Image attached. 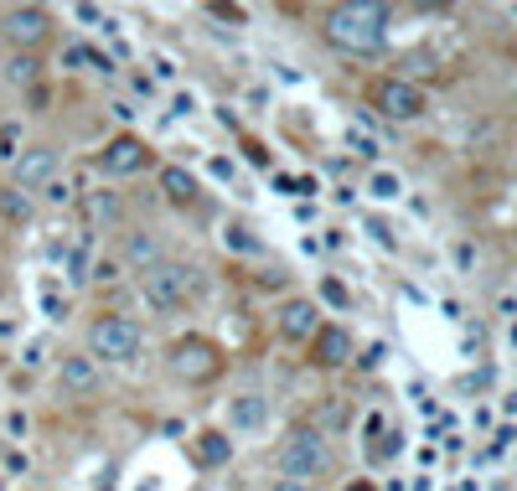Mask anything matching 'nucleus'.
Segmentation results:
<instances>
[{
	"label": "nucleus",
	"mask_w": 517,
	"mask_h": 491,
	"mask_svg": "<svg viewBox=\"0 0 517 491\" xmlns=\"http://www.w3.org/2000/svg\"><path fill=\"white\" fill-rule=\"evenodd\" d=\"M47 32H52V16L42 6H6V11H0V37H6L16 52L42 47Z\"/></svg>",
	"instance_id": "20e7f679"
},
{
	"label": "nucleus",
	"mask_w": 517,
	"mask_h": 491,
	"mask_svg": "<svg viewBox=\"0 0 517 491\" xmlns=\"http://www.w3.org/2000/svg\"><path fill=\"white\" fill-rule=\"evenodd\" d=\"M171 114H197V94H187V88H181V94L171 99Z\"/></svg>",
	"instance_id": "cd10ccee"
},
{
	"label": "nucleus",
	"mask_w": 517,
	"mask_h": 491,
	"mask_svg": "<svg viewBox=\"0 0 517 491\" xmlns=\"http://www.w3.org/2000/svg\"><path fill=\"white\" fill-rule=\"evenodd\" d=\"M63 63L83 73V68H88V47H83V42H73V47H63Z\"/></svg>",
	"instance_id": "a878e982"
},
{
	"label": "nucleus",
	"mask_w": 517,
	"mask_h": 491,
	"mask_svg": "<svg viewBox=\"0 0 517 491\" xmlns=\"http://www.w3.org/2000/svg\"><path fill=\"white\" fill-rule=\"evenodd\" d=\"M42 192H47V202H52V207H63V202H73V187H68L63 176H57L52 187H42Z\"/></svg>",
	"instance_id": "b1692460"
},
{
	"label": "nucleus",
	"mask_w": 517,
	"mask_h": 491,
	"mask_svg": "<svg viewBox=\"0 0 517 491\" xmlns=\"http://www.w3.org/2000/svg\"><path fill=\"white\" fill-rule=\"evenodd\" d=\"M275 466H280V481H300V486H311L331 471V445L321 429H290L280 455H275Z\"/></svg>",
	"instance_id": "f03ea898"
},
{
	"label": "nucleus",
	"mask_w": 517,
	"mask_h": 491,
	"mask_svg": "<svg viewBox=\"0 0 517 491\" xmlns=\"http://www.w3.org/2000/svg\"><path fill=\"white\" fill-rule=\"evenodd\" d=\"M99 166H104L109 176H140V171L150 166V150H145L135 135H119V140H109V145H104Z\"/></svg>",
	"instance_id": "1a4fd4ad"
},
{
	"label": "nucleus",
	"mask_w": 517,
	"mask_h": 491,
	"mask_svg": "<svg viewBox=\"0 0 517 491\" xmlns=\"http://www.w3.org/2000/svg\"><path fill=\"white\" fill-rule=\"evenodd\" d=\"M228 243H233V249H254V243H249V228H238V223L228 228Z\"/></svg>",
	"instance_id": "c756f323"
},
{
	"label": "nucleus",
	"mask_w": 517,
	"mask_h": 491,
	"mask_svg": "<svg viewBox=\"0 0 517 491\" xmlns=\"http://www.w3.org/2000/svg\"><path fill=\"white\" fill-rule=\"evenodd\" d=\"M171 373L181 383H207L212 373H218V347H212L207 336H181V342L171 347Z\"/></svg>",
	"instance_id": "423d86ee"
},
{
	"label": "nucleus",
	"mask_w": 517,
	"mask_h": 491,
	"mask_svg": "<svg viewBox=\"0 0 517 491\" xmlns=\"http://www.w3.org/2000/svg\"><path fill=\"white\" fill-rule=\"evenodd\" d=\"M37 305H42V316H52V321L68 316V295L57 290V285H42V290H37Z\"/></svg>",
	"instance_id": "412c9836"
},
{
	"label": "nucleus",
	"mask_w": 517,
	"mask_h": 491,
	"mask_svg": "<svg viewBox=\"0 0 517 491\" xmlns=\"http://www.w3.org/2000/svg\"><path fill=\"white\" fill-rule=\"evenodd\" d=\"M192 285H197V269H187V264H161V269L145 274V300L156 305V311H176V305L192 295Z\"/></svg>",
	"instance_id": "39448f33"
},
{
	"label": "nucleus",
	"mask_w": 517,
	"mask_h": 491,
	"mask_svg": "<svg viewBox=\"0 0 517 491\" xmlns=\"http://www.w3.org/2000/svg\"><path fill=\"white\" fill-rule=\"evenodd\" d=\"M347 491H373V486H368V481H357V486H347Z\"/></svg>",
	"instance_id": "473e14b6"
},
{
	"label": "nucleus",
	"mask_w": 517,
	"mask_h": 491,
	"mask_svg": "<svg viewBox=\"0 0 517 491\" xmlns=\"http://www.w3.org/2000/svg\"><path fill=\"white\" fill-rule=\"evenodd\" d=\"M88 264H94V228L73 243V254H68V285H83V280H88Z\"/></svg>",
	"instance_id": "a211bd4d"
},
{
	"label": "nucleus",
	"mask_w": 517,
	"mask_h": 491,
	"mask_svg": "<svg viewBox=\"0 0 517 491\" xmlns=\"http://www.w3.org/2000/svg\"><path fill=\"white\" fill-rule=\"evenodd\" d=\"M326 42L357 52V57H373L388 42V6H368V0H352V6L326 11Z\"/></svg>",
	"instance_id": "f257e3e1"
},
{
	"label": "nucleus",
	"mask_w": 517,
	"mask_h": 491,
	"mask_svg": "<svg viewBox=\"0 0 517 491\" xmlns=\"http://www.w3.org/2000/svg\"><path fill=\"white\" fill-rule=\"evenodd\" d=\"M88 352L99 362H135L140 357V326L130 316H99L88 326Z\"/></svg>",
	"instance_id": "7ed1b4c3"
},
{
	"label": "nucleus",
	"mask_w": 517,
	"mask_h": 491,
	"mask_svg": "<svg viewBox=\"0 0 517 491\" xmlns=\"http://www.w3.org/2000/svg\"><path fill=\"white\" fill-rule=\"evenodd\" d=\"M150 68H156V78H161V83H176V63H171L166 52H156V57H150Z\"/></svg>",
	"instance_id": "393cba45"
},
{
	"label": "nucleus",
	"mask_w": 517,
	"mask_h": 491,
	"mask_svg": "<svg viewBox=\"0 0 517 491\" xmlns=\"http://www.w3.org/2000/svg\"><path fill=\"white\" fill-rule=\"evenodd\" d=\"M197 455H202V466H228V460H233V440L223 435V429H202V435H197Z\"/></svg>",
	"instance_id": "dca6fc26"
},
{
	"label": "nucleus",
	"mask_w": 517,
	"mask_h": 491,
	"mask_svg": "<svg viewBox=\"0 0 517 491\" xmlns=\"http://www.w3.org/2000/svg\"><path fill=\"white\" fill-rule=\"evenodd\" d=\"M6 336H11V321H6V316H0V342H6Z\"/></svg>",
	"instance_id": "2f4dec72"
},
{
	"label": "nucleus",
	"mask_w": 517,
	"mask_h": 491,
	"mask_svg": "<svg viewBox=\"0 0 517 491\" xmlns=\"http://www.w3.org/2000/svg\"><path fill=\"white\" fill-rule=\"evenodd\" d=\"M321 295H326V300H331V305H347V300H352V295H347V285H342V280H326V285H321Z\"/></svg>",
	"instance_id": "bb28decb"
},
{
	"label": "nucleus",
	"mask_w": 517,
	"mask_h": 491,
	"mask_svg": "<svg viewBox=\"0 0 517 491\" xmlns=\"http://www.w3.org/2000/svg\"><path fill=\"white\" fill-rule=\"evenodd\" d=\"M269 491H311V486H300V481H275Z\"/></svg>",
	"instance_id": "7c9ffc66"
},
{
	"label": "nucleus",
	"mask_w": 517,
	"mask_h": 491,
	"mask_svg": "<svg viewBox=\"0 0 517 491\" xmlns=\"http://www.w3.org/2000/svg\"><path fill=\"white\" fill-rule=\"evenodd\" d=\"M161 192H166V202H176V207H192V202H197V176L181 171V166H166V171H161Z\"/></svg>",
	"instance_id": "2eb2a0df"
},
{
	"label": "nucleus",
	"mask_w": 517,
	"mask_h": 491,
	"mask_svg": "<svg viewBox=\"0 0 517 491\" xmlns=\"http://www.w3.org/2000/svg\"><path fill=\"white\" fill-rule=\"evenodd\" d=\"M57 383H63V393L88 398V393L99 388V362H94V357H63V367H57Z\"/></svg>",
	"instance_id": "f8f14e48"
},
{
	"label": "nucleus",
	"mask_w": 517,
	"mask_h": 491,
	"mask_svg": "<svg viewBox=\"0 0 517 491\" xmlns=\"http://www.w3.org/2000/svg\"><path fill=\"white\" fill-rule=\"evenodd\" d=\"M63 176V156H57L52 145H32V150H21V161H16V187H52V181Z\"/></svg>",
	"instance_id": "6e6552de"
},
{
	"label": "nucleus",
	"mask_w": 517,
	"mask_h": 491,
	"mask_svg": "<svg viewBox=\"0 0 517 491\" xmlns=\"http://www.w3.org/2000/svg\"><path fill=\"white\" fill-rule=\"evenodd\" d=\"M228 424L238 429V435H259V429L269 424V404L259 393H238V398H228Z\"/></svg>",
	"instance_id": "9b49d317"
},
{
	"label": "nucleus",
	"mask_w": 517,
	"mask_h": 491,
	"mask_svg": "<svg viewBox=\"0 0 517 491\" xmlns=\"http://www.w3.org/2000/svg\"><path fill=\"white\" fill-rule=\"evenodd\" d=\"M119 218V192H88V223H114Z\"/></svg>",
	"instance_id": "aec40b11"
},
{
	"label": "nucleus",
	"mask_w": 517,
	"mask_h": 491,
	"mask_svg": "<svg viewBox=\"0 0 517 491\" xmlns=\"http://www.w3.org/2000/svg\"><path fill=\"white\" fill-rule=\"evenodd\" d=\"M42 78V57L37 52H16L11 63H6V83H21V88H32Z\"/></svg>",
	"instance_id": "6ab92c4d"
},
{
	"label": "nucleus",
	"mask_w": 517,
	"mask_h": 491,
	"mask_svg": "<svg viewBox=\"0 0 517 491\" xmlns=\"http://www.w3.org/2000/svg\"><path fill=\"white\" fill-rule=\"evenodd\" d=\"M0 161H21V125L0 130Z\"/></svg>",
	"instance_id": "5701e85b"
},
{
	"label": "nucleus",
	"mask_w": 517,
	"mask_h": 491,
	"mask_svg": "<svg viewBox=\"0 0 517 491\" xmlns=\"http://www.w3.org/2000/svg\"><path fill=\"white\" fill-rule=\"evenodd\" d=\"M316 362H326V367H342V362H352V336H347L342 326H326V331H316Z\"/></svg>",
	"instance_id": "4468645a"
},
{
	"label": "nucleus",
	"mask_w": 517,
	"mask_h": 491,
	"mask_svg": "<svg viewBox=\"0 0 517 491\" xmlns=\"http://www.w3.org/2000/svg\"><path fill=\"white\" fill-rule=\"evenodd\" d=\"M73 16H78L83 26H104V11H99V6H73Z\"/></svg>",
	"instance_id": "c85d7f7f"
},
{
	"label": "nucleus",
	"mask_w": 517,
	"mask_h": 491,
	"mask_svg": "<svg viewBox=\"0 0 517 491\" xmlns=\"http://www.w3.org/2000/svg\"><path fill=\"white\" fill-rule=\"evenodd\" d=\"M368 192H373L378 202H393V197H399V192H404V181H399V176H393V171H378V176L368 181Z\"/></svg>",
	"instance_id": "4be33fe9"
},
{
	"label": "nucleus",
	"mask_w": 517,
	"mask_h": 491,
	"mask_svg": "<svg viewBox=\"0 0 517 491\" xmlns=\"http://www.w3.org/2000/svg\"><path fill=\"white\" fill-rule=\"evenodd\" d=\"M32 197H26L21 187H6V192H0V218H6V223H16V228H26V223H32Z\"/></svg>",
	"instance_id": "f3484780"
},
{
	"label": "nucleus",
	"mask_w": 517,
	"mask_h": 491,
	"mask_svg": "<svg viewBox=\"0 0 517 491\" xmlns=\"http://www.w3.org/2000/svg\"><path fill=\"white\" fill-rule=\"evenodd\" d=\"M373 104H378L383 119H419L424 114V94H419V83H409V78H383L373 88Z\"/></svg>",
	"instance_id": "0eeeda50"
},
{
	"label": "nucleus",
	"mask_w": 517,
	"mask_h": 491,
	"mask_svg": "<svg viewBox=\"0 0 517 491\" xmlns=\"http://www.w3.org/2000/svg\"><path fill=\"white\" fill-rule=\"evenodd\" d=\"M316 331H321L316 300H290L280 311V336H285V342H316Z\"/></svg>",
	"instance_id": "9d476101"
},
{
	"label": "nucleus",
	"mask_w": 517,
	"mask_h": 491,
	"mask_svg": "<svg viewBox=\"0 0 517 491\" xmlns=\"http://www.w3.org/2000/svg\"><path fill=\"white\" fill-rule=\"evenodd\" d=\"M125 264H130L135 274L161 269V238H156V233H130V238H125Z\"/></svg>",
	"instance_id": "ddd939ff"
}]
</instances>
